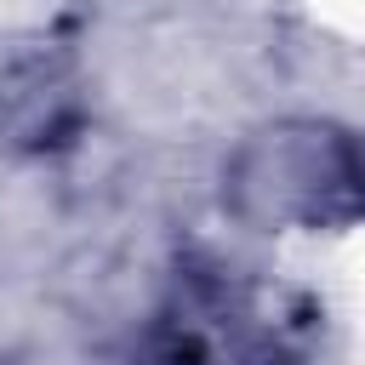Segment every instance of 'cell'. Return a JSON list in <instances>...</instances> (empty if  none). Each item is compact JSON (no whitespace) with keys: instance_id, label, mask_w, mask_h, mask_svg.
I'll use <instances>...</instances> for the list:
<instances>
[{"instance_id":"6da1fadb","label":"cell","mask_w":365,"mask_h":365,"mask_svg":"<svg viewBox=\"0 0 365 365\" xmlns=\"http://www.w3.org/2000/svg\"><path fill=\"white\" fill-rule=\"evenodd\" d=\"M222 205L262 234L348 228L359 217V154L331 120H274L222 165Z\"/></svg>"}]
</instances>
